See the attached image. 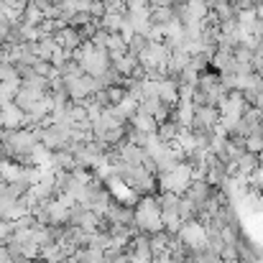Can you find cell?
I'll list each match as a JSON object with an SVG mask.
<instances>
[{
  "label": "cell",
  "instance_id": "obj_1",
  "mask_svg": "<svg viewBox=\"0 0 263 263\" xmlns=\"http://www.w3.org/2000/svg\"><path fill=\"white\" fill-rule=\"evenodd\" d=\"M72 62H77V64L82 67V72H85L87 77H95V80L102 77V74L110 69V57H107V51L92 46L89 41H82V44L72 51Z\"/></svg>",
  "mask_w": 263,
  "mask_h": 263
},
{
  "label": "cell",
  "instance_id": "obj_2",
  "mask_svg": "<svg viewBox=\"0 0 263 263\" xmlns=\"http://www.w3.org/2000/svg\"><path fill=\"white\" fill-rule=\"evenodd\" d=\"M133 228H138L146 235H154V233H161L164 230V225H161V210H159L154 194L141 197L136 202V207H133Z\"/></svg>",
  "mask_w": 263,
  "mask_h": 263
},
{
  "label": "cell",
  "instance_id": "obj_3",
  "mask_svg": "<svg viewBox=\"0 0 263 263\" xmlns=\"http://www.w3.org/2000/svg\"><path fill=\"white\" fill-rule=\"evenodd\" d=\"M156 184L161 192H172L176 197H184V192L192 184V164L189 161H179L172 172L156 176Z\"/></svg>",
  "mask_w": 263,
  "mask_h": 263
},
{
  "label": "cell",
  "instance_id": "obj_4",
  "mask_svg": "<svg viewBox=\"0 0 263 263\" xmlns=\"http://www.w3.org/2000/svg\"><path fill=\"white\" fill-rule=\"evenodd\" d=\"M176 238H179V240L184 243V248L192 251V253L207 248V230H204V225H202L199 220H189V222H184V225L179 228Z\"/></svg>",
  "mask_w": 263,
  "mask_h": 263
},
{
  "label": "cell",
  "instance_id": "obj_5",
  "mask_svg": "<svg viewBox=\"0 0 263 263\" xmlns=\"http://www.w3.org/2000/svg\"><path fill=\"white\" fill-rule=\"evenodd\" d=\"M64 89H67L69 102H87L95 92H100V85H97L95 77L82 74V77H74V80L64 82Z\"/></svg>",
  "mask_w": 263,
  "mask_h": 263
},
{
  "label": "cell",
  "instance_id": "obj_6",
  "mask_svg": "<svg viewBox=\"0 0 263 263\" xmlns=\"http://www.w3.org/2000/svg\"><path fill=\"white\" fill-rule=\"evenodd\" d=\"M69 225L82 228L85 233H97V230H105V228H107L105 220H102L100 215H95V212L85 210L82 204H74V207L69 210Z\"/></svg>",
  "mask_w": 263,
  "mask_h": 263
},
{
  "label": "cell",
  "instance_id": "obj_7",
  "mask_svg": "<svg viewBox=\"0 0 263 263\" xmlns=\"http://www.w3.org/2000/svg\"><path fill=\"white\" fill-rule=\"evenodd\" d=\"M220 123V112L217 107H210V105H202V107H194V123H192V130L194 133H212Z\"/></svg>",
  "mask_w": 263,
  "mask_h": 263
},
{
  "label": "cell",
  "instance_id": "obj_8",
  "mask_svg": "<svg viewBox=\"0 0 263 263\" xmlns=\"http://www.w3.org/2000/svg\"><path fill=\"white\" fill-rule=\"evenodd\" d=\"M26 128V112L13 102H0V130H18Z\"/></svg>",
  "mask_w": 263,
  "mask_h": 263
},
{
  "label": "cell",
  "instance_id": "obj_9",
  "mask_svg": "<svg viewBox=\"0 0 263 263\" xmlns=\"http://www.w3.org/2000/svg\"><path fill=\"white\" fill-rule=\"evenodd\" d=\"M102 220H105V225H128V228H133V207H128L123 202H110Z\"/></svg>",
  "mask_w": 263,
  "mask_h": 263
},
{
  "label": "cell",
  "instance_id": "obj_10",
  "mask_svg": "<svg viewBox=\"0 0 263 263\" xmlns=\"http://www.w3.org/2000/svg\"><path fill=\"white\" fill-rule=\"evenodd\" d=\"M212 197V186L207 184V181H202V179H192V184H189V189L184 192V199H189L194 207H197V212L204 207V202ZM199 217V215H197Z\"/></svg>",
  "mask_w": 263,
  "mask_h": 263
},
{
  "label": "cell",
  "instance_id": "obj_11",
  "mask_svg": "<svg viewBox=\"0 0 263 263\" xmlns=\"http://www.w3.org/2000/svg\"><path fill=\"white\" fill-rule=\"evenodd\" d=\"M54 41H57V46H59V49H64V51H74V49L82 44V36H80V31H77V28L64 26L62 31H57V33H54Z\"/></svg>",
  "mask_w": 263,
  "mask_h": 263
},
{
  "label": "cell",
  "instance_id": "obj_12",
  "mask_svg": "<svg viewBox=\"0 0 263 263\" xmlns=\"http://www.w3.org/2000/svg\"><path fill=\"white\" fill-rule=\"evenodd\" d=\"M74 251L72 248H64V246H59V243H46V246H41V258L44 263H67V258L72 256Z\"/></svg>",
  "mask_w": 263,
  "mask_h": 263
},
{
  "label": "cell",
  "instance_id": "obj_13",
  "mask_svg": "<svg viewBox=\"0 0 263 263\" xmlns=\"http://www.w3.org/2000/svg\"><path fill=\"white\" fill-rule=\"evenodd\" d=\"M110 67H112L120 77L130 80L133 72H136V67H138V62H136V57H130V54H120V57H112V59H110Z\"/></svg>",
  "mask_w": 263,
  "mask_h": 263
},
{
  "label": "cell",
  "instance_id": "obj_14",
  "mask_svg": "<svg viewBox=\"0 0 263 263\" xmlns=\"http://www.w3.org/2000/svg\"><path fill=\"white\" fill-rule=\"evenodd\" d=\"M169 233H154V235H148V248H151V256H154V261L156 258H164V256H169Z\"/></svg>",
  "mask_w": 263,
  "mask_h": 263
},
{
  "label": "cell",
  "instance_id": "obj_15",
  "mask_svg": "<svg viewBox=\"0 0 263 263\" xmlns=\"http://www.w3.org/2000/svg\"><path fill=\"white\" fill-rule=\"evenodd\" d=\"M128 125H130L133 130H138V133H146V136H154V133L159 130V123H156L151 115H143V112H136V115L128 120Z\"/></svg>",
  "mask_w": 263,
  "mask_h": 263
},
{
  "label": "cell",
  "instance_id": "obj_16",
  "mask_svg": "<svg viewBox=\"0 0 263 263\" xmlns=\"http://www.w3.org/2000/svg\"><path fill=\"white\" fill-rule=\"evenodd\" d=\"M159 100L164 105H169V107H174L176 102H179V89H176L174 80H169V77L159 80Z\"/></svg>",
  "mask_w": 263,
  "mask_h": 263
},
{
  "label": "cell",
  "instance_id": "obj_17",
  "mask_svg": "<svg viewBox=\"0 0 263 263\" xmlns=\"http://www.w3.org/2000/svg\"><path fill=\"white\" fill-rule=\"evenodd\" d=\"M256 172H258V156H253V154H248V151H246V154L240 156V161L235 164V174L248 176V179H251Z\"/></svg>",
  "mask_w": 263,
  "mask_h": 263
},
{
  "label": "cell",
  "instance_id": "obj_18",
  "mask_svg": "<svg viewBox=\"0 0 263 263\" xmlns=\"http://www.w3.org/2000/svg\"><path fill=\"white\" fill-rule=\"evenodd\" d=\"M123 21H125L123 13H105V15L97 21V26H100L105 33H118L120 26H123Z\"/></svg>",
  "mask_w": 263,
  "mask_h": 263
},
{
  "label": "cell",
  "instance_id": "obj_19",
  "mask_svg": "<svg viewBox=\"0 0 263 263\" xmlns=\"http://www.w3.org/2000/svg\"><path fill=\"white\" fill-rule=\"evenodd\" d=\"M161 225H164V233H169V235H176V233H179V228H181L184 222H181L176 207L174 210H161Z\"/></svg>",
  "mask_w": 263,
  "mask_h": 263
},
{
  "label": "cell",
  "instance_id": "obj_20",
  "mask_svg": "<svg viewBox=\"0 0 263 263\" xmlns=\"http://www.w3.org/2000/svg\"><path fill=\"white\" fill-rule=\"evenodd\" d=\"M44 21V13H41V8H39V3L36 0H28V5L23 8V15H21V23H26V26H39Z\"/></svg>",
  "mask_w": 263,
  "mask_h": 263
},
{
  "label": "cell",
  "instance_id": "obj_21",
  "mask_svg": "<svg viewBox=\"0 0 263 263\" xmlns=\"http://www.w3.org/2000/svg\"><path fill=\"white\" fill-rule=\"evenodd\" d=\"M174 21H179L174 8H151V23L154 26H169Z\"/></svg>",
  "mask_w": 263,
  "mask_h": 263
},
{
  "label": "cell",
  "instance_id": "obj_22",
  "mask_svg": "<svg viewBox=\"0 0 263 263\" xmlns=\"http://www.w3.org/2000/svg\"><path fill=\"white\" fill-rule=\"evenodd\" d=\"M243 148H246L248 154H253V156H258V154L263 151V136H261V130H258V128H256L246 141H243Z\"/></svg>",
  "mask_w": 263,
  "mask_h": 263
},
{
  "label": "cell",
  "instance_id": "obj_23",
  "mask_svg": "<svg viewBox=\"0 0 263 263\" xmlns=\"http://www.w3.org/2000/svg\"><path fill=\"white\" fill-rule=\"evenodd\" d=\"M179 125L176 123H172V120H166V123H161L159 125V130H156V136L164 141V143H172V141H176V136H179Z\"/></svg>",
  "mask_w": 263,
  "mask_h": 263
},
{
  "label": "cell",
  "instance_id": "obj_24",
  "mask_svg": "<svg viewBox=\"0 0 263 263\" xmlns=\"http://www.w3.org/2000/svg\"><path fill=\"white\" fill-rule=\"evenodd\" d=\"M18 89H21V80H15V82H0V102H13L15 95H18Z\"/></svg>",
  "mask_w": 263,
  "mask_h": 263
},
{
  "label": "cell",
  "instance_id": "obj_25",
  "mask_svg": "<svg viewBox=\"0 0 263 263\" xmlns=\"http://www.w3.org/2000/svg\"><path fill=\"white\" fill-rule=\"evenodd\" d=\"M154 199H156L159 210H174V207H179V197L172 194V192H161V194L154 197Z\"/></svg>",
  "mask_w": 263,
  "mask_h": 263
},
{
  "label": "cell",
  "instance_id": "obj_26",
  "mask_svg": "<svg viewBox=\"0 0 263 263\" xmlns=\"http://www.w3.org/2000/svg\"><path fill=\"white\" fill-rule=\"evenodd\" d=\"M13 233H15L13 222H8V220H0V243H3V246H5V243L13 238Z\"/></svg>",
  "mask_w": 263,
  "mask_h": 263
},
{
  "label": "cell",
  "instance_id": "obj_27",
  "mask_svg": "<svg viewBox=\"0 0 263 263\" xmlns=\"http://www.w3.org/2000/svg\"><path fill=\"white\" fill-rule=\"evenodd\" d=\"M107 36H110V33H105L102 28H97V31H95V36L89 39V44H92V46H97V49H105V46H107Z\"/></svg>",
  "mask_w": 263,
  "mask_h": 263
},
{
  "label": "cell",
  "instance_id": "obj_28",
  "mask_svg": "<svg viewBox=\"0 0 263 263\" xmlns=\"http://www.w3.org/2000/svg\"><path fill=\"white\" fill-rule=\"evenodd\" d=\"M248 31H251V36H256V39L263 41V18H256V23H253Z\"/></svg>",
  "mask_w": 263,
  "mask_h": 263
},
{
  "label": "cell",
  "instance_id": "obj_29",
  "mask_svg": "<svg viewBox=\"0 0 263 263\" xmlns=\"http://www.w3.org/2000/svg\"><path fill=\"white\" fill-rule=\"evenodd\" d=\"M10 28H13V26H10L8 21H0V44H5V41H8V33H10Z\"/></svg>",
  "mask_w": 263,
  "mask_h": 263
},
{
  "label": "cell",
  "instance_id": "obj_30",
  "mask_svg": "<svg viewBox=\"0 0 263 263\" xmlns=\"http://www.w3.org/2000/svg\"><path fill=\"white\" fill-rule=\"evenodd\" d=\"M107 263H130L128 261V253H120V256H115V258H110Z\"/></svg>",
  "mask_w": 263,
  "mask_h": 263
},
{
  "label": "cell",
  "instance_id": "obj_31",
  "mask_svg": "<svg viewBox=\"0 0 263 263\" xmlns=\"http://www.w3.org/2000/svg\"><path fill=\"white\" fill-rule=\"evenodd\" d=\"M5 0H0V21H5V5H3Z\"/></svg>",
  "mask_w": 263,
  "mask_h": 263
},
{
  "label": "cell",
  "instance_id": "obj_32",
  "mask_svg": "<svg viewBox=\"0 0 263 263\" xmlns=\"http://www.w3.org/2000/svg\"><path fill=\"white\" fill-rule=\"evenodd\" d=\"M258 166H263V151L258 154Z\"/></svg>",
  "mask_w": 263,
  "mask_h": 263
},
{
  "label": "cell",
  "instance_id": "obj_33",
  "mask_svg": "<svg viewBox=\"0 0 263 263\" xmlns=\"http://www.w3.org/2000/svg\"><path fill=\"white\" fill-rule=\"evenodd\" d=\"M248 3H251V5H253V8H256V5H258V3H261V0H248Z\"/></svg>",
  "mask_w": 263,
  "mask_h": 263
},
{
  "label": "cell",
  "instance_id": "obj_34",
  "mask_svg": "<svg viewBox=\"0 0 263 263\" xmlns=\"http://www.w3.org/2000/svg\"><path fill=\"white\" fill-rule=\"evenodd\" d=\"M222 263H240V261H238V258H233V261H222Z\"/></svg>",
  "mask_w": 263,
  "mask_h": 263
},
{
  "label": "cell",
  "instance_id": "obj_35",
  "mask_svg": "<svg viewBox=\"0 0 263 263\" xmlns=\"http://www.w3.org/2000/svg\"><path fill=\"white\" fill-rule=\"evenodd\" d=\"M258 130H261V136H263V120H261V125H258Z\"/></svg>",
  "mask_w": 263,
  "mask_h": 263
}]
</instances>
